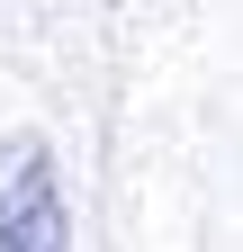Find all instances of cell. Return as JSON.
I'll use <instances>...</instances> for the list:
<instances>
[{
	"label": "cell",
	"mask_w": 243,
	"mask_h": 252,
	"mask_svg": "<svg viewBox=\"0 0 243 252\" xmlns=\"http://www.w3.org/2000/svg\"><path fill=\"white\" fill-rule=\"evenodd\" d=\"M63 189H54L45 144H18L0 153V252H72L63 243Z\"/></svg>",
	"instance_id": "6da1fadb"
}]
</instances>
